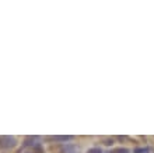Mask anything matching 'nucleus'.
Returning a JSON list of instances; mask_svg holds the SVG:
<instances>
[{"instance_id": "39448f33", "label": "nucleus", "mask_w": 154, "mask_h": 153, "mask_svg": "<svg viewBox=\"0 0 154 153\" xmlns=\"http://www.w3.org/2000/svg\"><path fill=\"white\" fill-rule=\"evenodd\" d=\"M87 153H102V150L100 148H93V149H88Z\"/></svg>"}, {"instance_id": "20e7f679", "label": "nucleus", "mask_w": 154, "mask_h": 153, "mask_svg": "<svg viewBox=\"0 0 154 153\" xmlns=\"http://www.w3.org/2000/svg\"><path fill=\"white\" fill-rule=\"evenodd\" d=\"M147 152H149L147 148H136L133 150V153H147Z\"/></svg>"}, {"instance_id": "7ed1b4c3", "label": "nucleus", "mask_w": 154, "mask_h": 153, "mask_svg": "<svg viewBox=\"0 0 154 153\" xmlns=\"http://www.w3.org/2000/svg\"><path fill=\"white\" fill-rule=\"evenodd\" d=\"M111 153H129V150L125 148H118V149H114Z\"/></svg>"}, {"instance_id": "f03ea898", "label": "nucleus", "mask_w": 154, "mask_h": 153, "mask_svg": "<svg viewBox=\"0 0 154 153\" xmlns=\"http://www.w3.org/2000/svg\"><path fill=\"white\" fill-rule=\"evenodd\" d=\"M51 141H59V142H66V141H70L72 136H52L49 138Z\"/></svg>"}, {"instance_id": "f257e3e1", "label": "nucleus", "mask_w": 154, "mask_h": 153, "mask_svg": "<svg viewBox=\"0 0 154 153\" xmlns=\"http://www.w3.org/2000/svg\"><path fill=\"white\" fill-rule=\"evenodd\" d=\"M0 145L3 148H11L16 145V139L14 138H10V136H1L0 138Z\"/></svg>"}]
</instances>
